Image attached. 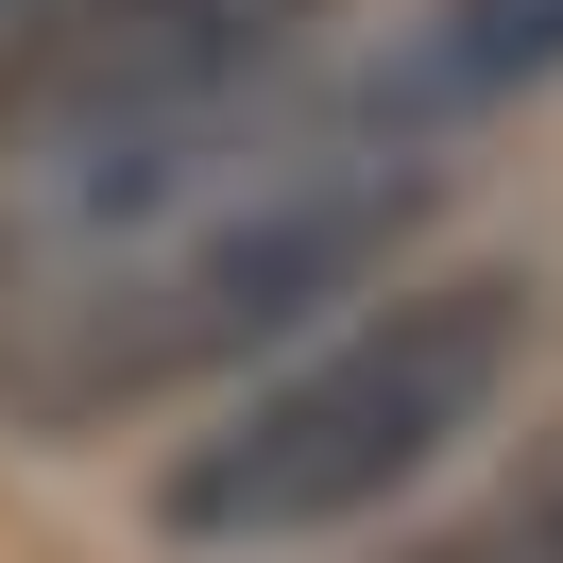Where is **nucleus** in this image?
Returning <instances> with one entry per match:
<instances>
[{
    "label": "nucleus",
    "mask_w": 563,
    "mask_h": 563,
    "mask_svg": "<svg viewBox=\"0 0 563 563\" xmlns=\"http://www.w3.org/2000/svg\"><path fill=\"white\" fill-rule=\"evenodd\" d=\"M512 358H529L512 274H393L342 324H308L290 358H256L206 444H172L154 529L172 547H324V529H376L427 461H461L495 427Z\"/></svg>",
    "instance_id": "2"
},
{
    "label": "nucleus",
    "mask_w": 563,
    "mask_h": 563,
    "mask_svg": "<svg viewBox=\"0 0 563 563\" xmlns=\"http://www.w3.org/2000/svg\"><path fill=\"white\" fill-rule=\"evenodd\" d=\"M427 222V154L358 103H274L206 154H154L120 188L0 206V393L35 427H103L154 393H206L393 290Z\"/></svg>",
    "instance_id": "1"
},
{
    "label": "nucleus",
    "mask_w": 563,
    "mask_h": 563,
    "mask_svg": "<svg viewBox=\"0 0 563 563\" xmlns=\"http://www.w3.org/2000/svg\"><path fill=\"white\" fill-rule=\"evenodd\" d=\"M393 563H563V444H547V461H512L478 512H444L427 547H393Z\"/></svg>",
    "instance_id": "4"
},
{
    "label": "nucleus",
    "mask_w": 563,
    "mask_h": 563,
    "mask_svg": "<svg viewBox=\"0 0 563 563\" xmlns=\"http://www.w3.org/2000/svg\"><path fill=\"white\" fill-rule=\"evenodd\" d=\"M529 86H563V0H410L342 103L376 120V137L427 154V137H461V120L529 103Z\"/></svg>",
    "instance_id": "3"
}]
</instances>
